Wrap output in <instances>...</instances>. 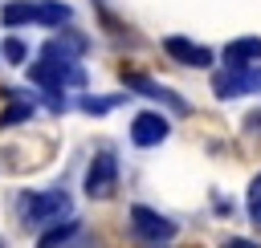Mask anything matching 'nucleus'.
<instances>
[{"instance_id":"nucleus-1","label":"nucleus","mask_w":261,"mask_h":248,"mask_svg":"<svg viewBox=\"0 0 261 248\" xmlns=\"http://www.w3.org/2000/svg\"><path fill=\"white\" fill-rule=\"evenodd\" d=\"M212 94L220 102L228 98H245V94H261V65H224L220 73H212Z\"/></svg>"},{"instance_id":"nucleus-8","label":"nucleus","mask_w":261,"mask_h":248,"mask_svg":"<svg viewBox=\"0 0 261 248\" xmlns=\"http://www.w3.org/2000/svg\"><path fill=\"white\" fill-rule=\"evenodd\" d=\"M220 57H224V65H253V61H261V37H237L224 45Z\"/></svg>"},{"instance_id":"nucleus-2","label":"nucleus","mask_w":261,"mask_h":248,"mask_svg":"<svg viewBox=\"0 0 261 248\" xmlns=\"http://www.w3.org/2000/svg\"><path fill=\"white\" fill-rule=\"evenodd\" d=\"M73 199L65 191H29L20 195V220L24 224H49V220H61L69 215Z\"/></svg>"},{"instance_id":"nucleus-12","label":"nucleus","mask_w":261,"mask_h":248,"mask_svg":"<svg viewBox=\"0 0 261 248\" xmlns=\"http://www.w3.org/2000/svg\"><path fill=\"white\" fill-rule=\"evenodd\" d=\"M0 53H4V61H8V65H24V57H29V45H24L20 37H8V41L0 45Z\"/></svg>"},{"instance_id":"nucleus-14","label":"nucleus","mask_w":261,"mask_h":248,"mask_svg":"<svg viewBox=\"0 0 261 248\" xmlns=\"http://www.w3.org/2000/svg\"><path fill=\"white\" fill-rule=\"evenodd\" d=\"M24 118H33V106H29V102H16V106H8V110L0 114V126H12V122H24Z\"/></svg>"},{"instance_id":"nucleus-16","label":"nucleus","mask_w":261,"mask_h":248,"mask_svg":"<svg viewBox=\"0 0 261 248\" xmlns=\"http://www.w3.org/2000/svg\"><path fill=\"white\" fill-rule=\"evenodd\" d=\"M220 248H257V244H253V240H224Z\"/></svg>"},{"instance_id":"nucleus-3","label":"nucleus","mask_w":261,"mask_h":248,"mask_svg":"<svg viewBox=\"0 0 261 248\" xmlns=\"http://www.w3.org/2000/svg\"><path fill=\"white\" fill-rule=\"evenodd\" d=\"M114 191H118V159L110 150H102L86 167V195L90 199H110Z\"/></svg>"},{"instance_id":"nucleus-7","label":"nucleus","mask_w":261,"mask_h":248,"mask_svg":"<svg viewBox=\"0 0 261 248\" xmlns=\"http://www.w3.org/2000/svg\"><path fill=\"white\" fill-rule=\"evenodd\" d=\"M122 81H126V89H139V94H147V98H159V102H167L175 114H188V102H184L179 94H171V89L155 85L151 77H139V73H122Z\"/></svg>"},{"instance_id":"nucleus-4","label":"nucleus","mask_w":261,"mask_h":248,"mask_svg":"<svg viewBox=\"0 0 261 248\" xmlns=\"http://www.w3.org/2000/svg\"><path fill=\"white\" fill-rule=\"evenodd\" d=\"M130 224H135V232H139L143 240H151V244H167V240H175V232H179L167 215H159L155 207H143V203L130 207Z\"/></svg>"},{"instance_id":"nucleus-17","label":"nucleus","mask_w":261,"mask_h":248,"mask_svg":"<svg viewBox=\"0 0 261 248\" xmlns=\"http://www.w3.org/2000/svg\"><path fill=\"white\" fill-rule=\"evenodd\" d=\"M249 130H261V114H249V122H245Z\"/></svg>"},{"instance_id":"nucleus-11","label":"nucleus","mask_w":261,"mask_h":248,"mask_svg":"<svg viewBox=\"0 0 261 248\" xmlns=\"http://www.w3.org/2000/svg\"><path fill=\"white\" fill-rule=\"evenodd\" d=\"M77 232V220H65V224H57V228H49L41 240H37V248H61L69 236Z\"/></svg>"},{"instance_id":"nucleus-15","label":"nucleus","mask_w":261,"mask_h":248,"mask_svg":"<svg viewBox=\"0 0 261 248\" xmlns=\"http://www.w3.org/2000/svg\"><path fill=\"white\" fill-rule=\"evenodd\" d=\"M122 98H82V110L86 114H106L110 106H118Z\"/></svg>"},{"instance_id":"nucleus-5","label":"nucleus","mask_w":261,"mask_h":248,"mask_svg":"<svg viewBox=\"0 0 261 248\" xmlns=\"http://www.w3.org/2000/svg\"><path fill=\"white\" fill-rule=\"evenodd\" d=\"M167 134H171V122H167L159 110H143V114H135V122H130V142H135V146H159Z\"/></svg>"},{"instance_id":"nucleus-9","label":"nucleus","mask_w":261,"mask_h":248,"mask_svg":"<svg viewBox=\"0 0 261 248\" xmlns=\"http://www.w3.org/2000/svg\"><path fill=\"white\" fill-rule=\"evenodd\" d=\"M69 8L65 4H57V0H33V24H49V28H61V24H69Z\"/></svg>"},{"instance_id":"nucleus-13","label":"nucleus","mask_w":261,"mask_h":248,"mask_svg":"<svg viewBox=\"0 0 261 248\" xmlns=\"http://www.w3.org/2000/svg\"><path fill=\"white\" fill-rule=\"evenodd\" d=\"M245 207H249V220L261 228V175L249 183V199H245Z\"/></svg>"},{"instance_id":"nucleus-6","label":"nucleus","mask_w":261,"mask_h":248,"mask_svg":"<svg viewBox=\"0 0 261 248\" xmlns=\"http://www.w3.org/2000/svg\"><path fill=\"white\" fill-rule=\"evenodd\" d=\"M163 49H167L179 65H192V69H208V65H212V49L192 45L188 37H167V41H163Z\"/></svg>"},{"instance_id":"nucleus-10","label":"nucleus","mask_w":261,"mask_h":248,"mask_svg":"<svg viewBox=\"0 0 261 248\" xmlns=\"http://www.w3.org/2000/svg\"><path fill=\"white\" fill-rule=\"evenodd\" d=\"M0 20L4 28H16V24H33V0H12L0 8Z\"/></svg>"}]
</instances>
